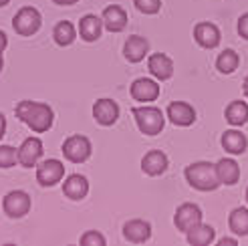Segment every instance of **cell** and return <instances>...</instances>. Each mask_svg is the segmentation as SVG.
<instances>
[{
	"mask_svg": "<svg viewBox=\"0 0 248 246\" xmlns=\"http://www.w3.org/2000/svg\"><path fill=\"white\" fill-rule=\"evenodd\" d=\"M218 244H220V246H226V244H228V246H236L238 240H236V238H226V236H224V238L218 240Z\"/></svg>",
	"mask_w": 248,
	"mask_h": 246,
	"instance_id": "obj_32",
	"label": "cell"
},
{
	"mask_svg": "<svg viewBox=\"0 0 248 246\" xmlns=\"http://www.w3.org/2000/svg\"><path fill=\"white\" fill-rule=\"evenodd\" d=\"M89 192V182H87L83 176L79 174H73L65 180V186H63V194L71 200H81Z\"/></svg>",
	"mask_w": 248,
	"mask_h": 246,
	"instance_id": "obj_23",
	"label": "cell"
},
{
	"mask_svg": "<svg viewBox=\"0 0 248 246\" xmlns=\"http://www.w3.org/2000/svg\"><path fill=\"white\" fill-rule=\"evenodd\" d=\"M186 238H188V242L192 246H206V244H212L216 240V230L210 224L200 222L198 226H194L192 230L186 232Z\"/></svg>",
	"mask_w": 248,
	"mask_h": 246,
	"instance_id": "obj_21",
	"label": "cell"
},
{
	"mask_svg": "<svg viewBox=\"0 0 248 246\" xmlns=\"http://www.w3.org/2000/svg\"><path fill=\"white\" fill-rule=\"evenodd\" d=\"M202 222V210H200V206H196V204H190V202H186L182 204L178 210H176V216H173V224H176V228L180 232H188L192 230L194 226H198Z\"/></svg>",
	"mask_w": 248,
	"mask_h": 246,
	"instance_id": "obj_8",
	"label": "cell"
},
{
	"mask_svg": "<svg viewBox=\"0 0 248 246\" xmlns=\"http://www.w3.org/2000/svg\"><path fill=\"white\" fill-rule=\"evenodd\" d=\"M6 45H8V39H6V34H4L2 31H0V53H4Z\"/></svg>",
	"mask_w": 248,
	"mask_h": 246,
	"instance_id": "obj_33",
	"label": "cell"
},
{
	"mask_svg": "<svg viewBox=\"0 0 248 246\" xmlns=\"http://www.w3.org/2000/svg\"><path fill=\"white\" fill-rule=\"evenodd\" d=\"M238 34L244 41H248V12H244V15L238 18Z\"/></svg>",
	"mask_w": 248,
	"mask_h": 246,
	"instance_id": "obj_31",
	"label": "cell"
},
{
	"mask_svg": "<svg viewBox=\"0 0 248 246\" xmlns=\"http://www.w3.org/2000/svg\"><path fill=\"white\" fill-rule=\"evenodd\" d=\"M147 69L157 81H168L173 75V61L164 53H154L147 59Z\"/></svg>",
	"mask_w": 248,
	"mask_h": 246,
	"instance_id": "obj_13",
	"label": "cell"
},
{
	"mask_svg": "<svg viewBox=\"0 0 248 246\" xmlns=\"http://www.w3.org/2000/svg\"><path fill=\"white\" fill-rule=\"evenodd\" d=\"M123 236L129 242L141 244L145 240H150L152 236V226L145 220H129V222L123 224Z\"/></svg>",
	"mask_w": 248,
	"mask_h": 246,
	"instance_id": "obj_17",
	"label": "cell"
},
{
	"mask_svg": "<svg viewBox=\"0 0 248 246\" xmlns=\"http://www.w3.org/2000/svg\"><path fill=\"white\" fill-rule=\"evenodd\" d=\"M10 2V0H0V8H2V6H6Z\"/></svg>",
	"mask_w": 248,
	"mask_h": 246,
	"instance_id": "obj_37",
	"label": "cell"
},
{
	"mask_svg": "<svg viewBox=\"0 0 248 246\" xmlns=\"http://www.w3.org/2000/svg\"><path fill=\"white\" fill-rule=\"evenodd\" d=\"M224 117L230 125L234 127H240L248 121V103L246 101H232L228 103L226 111H224Z\"/></svg>",
	"mask_w": 248,
	"mask_h": 246,
	"instance_id": "obj_24",
	"label": "cell"
},
{
	"mask_svg": "<svg viewBox=\"0 0 248 246\" xmlns=\"http://www.w3.org/2000/svg\"><path fill=\"white\" fill-rule=\"evenodd\" d=\"M2 65H4L2 63V53H0V71H2Z\"/></svg>",
	"mask_w": 248,
	"mask_h": 246,
	"instance_id": "obj_38",
	"label": "cell"
},
{
	"mask_svg": "<svg viewBox=\"0 0 248 246\" xmlns=\"http://www.w3.org/2000/svg\"><path fill=\"white\" fill-rule=\"evenodd\" d=\"M93 119L99 123V125H113V123L119 119V105L111 99H99L93 105Z\"/></svg>",
	"mask_w": 248,
	"mask_h": 246,
	"instance_id": "obj_12",
	"label": "cell"
},
{
	"mask_svg": "<svg viewBox=\"0 0 248 246\" xmlns=\"http://www.w3.org/2000/svg\"><path fill=\"white\" fill-rule=\"evenodd\" d=\"M186 180L192 188L200 190V192H214L218 186H222L218 174H216V166L210 162H194L186 168L184 171Z\"/></svg>",
	"mask_w": 248,
	"mask_h": 246,
	"instance_id": "obj_2",
	"label": "cell"
},
{
	"mask_svg": "<svg viewBox=\"0 0 248 246\" xmlns=\"http://www.w3.org/2000/svg\"><path fill=\"white\" fill-rule=\"evenodd\" d=\"M65 176V166L59 159H45L36 166V182L45 188H51L59 184Z\"/></svg>",
	"mask_w": 248,
	"mask_h": 246,
	"instance_id": "obj_6",
	"label": "cell"
},
{
	"mask_svg": "<svg viewBox=\"0 0 248 246\" xmlns=\"http://www.w3.org/2000/svg\"><path fill=\"white\" fill-rule=\"evenodd\" d=\"M216 174H218L220 184H224V186H234V184L240 180V166L234 162L232 157H222L216 164Z\"/></svg>",
	"mask_w": 248,
	"mask_h": 246,
	"instance_id": "obj_19",
	"label": "cell"
},
{
	"mask_svg": "<svg viewBox=\"0 0 248 246\" xmlns=\"http://www.w3.org/2000/svg\"><path fill=\"white\" fill-rule=\"evenodd\" d=\"M2 208L10 218H22L31 210V196L22 190H12L4 196Z\"/></svg>",
	"mask_w": 248,
	"mask_h": 246,
	"instance_id": "obj_7",
	"label": "cell"
},
{
	"mask_svg": "<svg viewBox=\"0 0 248 246\" xmlns=\"http://www.w3.org/2000/svg\"><path fill=\"white\" fill-rule=\"evenodd\" d=\"M4 131H6V119H4V115H2V113H0V139H2Z\"/></svg>",
	"mask_w": 248,
	"mask_h": 246,
	"instance_id": "obj_34",
	"label": "cell"
},
{
	"mask_svg": "<svg viewBox=\"0 0 248 246\" xmlns=\"http://www.w3.org/2000/svg\"><path fill=\"white\" fill-rule=\"evenodd\" d=\"M133 4L143 15H157L162 8V0H133Z\"/></svg>",
	"mask_w": 248,
	"mask_h": 246,
	"instance_id": "obj_29",
	"label": "cell"
},
{
	"mask_svg": "<svg viewBox=\"0 0 248 246\" xmlns=\"http://www.w3.org/2000/svg\"><path fill=\"white\" fill-rule=\"evenodd\" d=\"M141 169H143V174L152 176V178L162 176L168 169V155L164 152H159V150L147 152L141 159Z\"/></svg>",
	"mask_w": 248,
	"mask_h": 246,
	"instance_id": "obj_15",
	"label": "cell"
},
{
	"mask_svg": "<svg viewBox=\"0 0 248 246\" xmlns=\"http://www.w3.org/2000/svg\"><path fill=\"white\" fill-rule=\"evenodd\" d=\"M238 65H240V57L236 55V51H232V48L222 51L216 59V69L222 75H232V73L238 69Z\"/></svg>",
	"mask_w": 248,
	"mask_h": 246,
	"instance_id": "obj_26",
	"label": "cell"
},
{
	"mask_svg": "<svg viewBox=\"0 0 248 246\" xmlns=\"http://www.w3.org/2000/svg\"><path fill=\"white\" fill-rule=\"evenodd\" d=\"M131 113H133L135 123H138V127H140L141 133H145V135L162 133L164 123H166L162 109L152 107V105H143V107H133Z\"/></svg>",
	"mask_w": 248,
	"mask_h": 246,
	"instance_id": "obj_3",
	"label": "cell"
},
{
	"mask_svg": "<svg viewBox=\"0 0 248 246\" xmlns=\"http://www.w3.org/2000/svg\"><path fill=\"white\" fill-rule=\"evenodd\" d=\"M246 202H248V188H246Z\"/></svg>",
	"mask_w": 248,
	"mask_h": 246,
	"instance_id": "obj_39",
	"label": "cell"
},
{
	"mask_svg": "<svg viewBox=\"0 0 248 246\" xmlns=\"http://www.w3.org/2000/svg\"><path fill=\"white\" fill-rule=\"evenodd\" d=\"M43 155V141L39 138H29L24 139L22 145L18 147V164L22 168H32L39 164Z\"/></svg>",
	"mask_w": 248,
	"mask_h": 246,
	"instance_id": "obj_10",
	"label": "cell"
},
{
	"mask_svg": "<svg viewBox=\"0 0 248 246\" xmlns=\"http://www.w3.org/2000/svg\"><path fill=\"white\" fill-rule=\"evenodd\" d=\"M63 154L69 162L73 164H83L85 159L91 155V141L85 135H71L63 143Z\"/></svg>",
	"mask_w": 248,
	"mask_h": 246,
	"instance_id": "obj_5",
	"label": "cell"
},
{
	"mask_svg": "<svg viewBox=\"0 0 248 246\" xmlns=\"http://www.w3.org/2000/svg\"><path fill=\"white\" fill-rule=\"evenodd\" d=\"M55 4H61V6H71V4H75L79 2V0H53Z\"/></svg>",
	"mask_w": 248,
	"mask_h": 246,
	"instance_id": "obj_35",
	"label": "cell"
},
{
	"mask_svg": "<svg viewBox=\"0 0 248 246\" xmlns=\"http://www.w3.org/2000/svg\"><path fill=\"white\" fill-rule=\"evenodd\" d=\"M16 117L36 133L48 131L53 127V119H55L53 109L41 101H20L16 105Z\"/></svg>",
	"mask_w": 248,
	"mask_h": 246,
	"instance_id": "obj_1",
	"label": "cell"
},
{
	"mask_svg": "<svg viewBox=\"0 0 248 246\" xmlns=\"http://www.w3.org/2000/svg\"><path fill=\"white\" fill-rule=\"evenodd\" d=\"M75 36H77L75 27H73L69 20L59 22L57 27H55V31H53V39H55V43L61 45V46H69L73 41H75Z\"/></svg>",
	"mask_w": 248,
	"mask_h": 246,
	"instance_id": "obj_27",
	"label": "cell"
},
{
	"mask_svg": "<svg viewBox=\"0 0 248 246\" xmlns=\"http://www.w3.org/2000/svg\"><path fill=\"white\" fill-rule=\"evenodd\" d=\"M194 39L202 48H216L220 45V29L212 22H198L194 27Z\"/></svg>",
	"mask_w": 248,
	"mask_h": 246,
	"instance_id": "obj_11",
	"label": "cell"
},
{
	"mask_svg": "<svg viewBox=\"0 0 248 246\" xmlns=\"http://www.w3.org/2000/svg\"><path fill=\"white\" fill-rule=\"evenodd\" d=\"M81 244L83 246H105V236L99 234L97 230H89L81 236Z\"/></svg>",
	"mask_w": 248,
	"mask_h": 246,
	"instance_id": "obj_30",
	"label": "cell"
},
{
	"mask_svg": "<svg viewBox=\"0 0 248 246\" xmlns=\"http://www.w3.org/2000/svg\"><path fill=\"white\" fill-rule=\"evenodd\" d=\"M222 147L232 154V155H240L246 152V147H248V139H246V135L238 129H228L222 133V139H220Z\"/></svg>",
	"mask_w": 248,
	"mask_h": 246,
	"instance_id": "obj_20",
	"label": "cell"
},
{
	"mask_svg": "<svg viewBox=\"0 0 248 246\" xmlns=\"http://www.w3.org/2000/svg\"><path fill=\"white\" fill-rule=\"evenodd\" d=\"M147 51H150V43L140 34L129 36L125 46H123V55H125V59L129 63H140V61H143Z\"/></svg>",
	"mask_w": 248,
	"mask_h": 246,
	"instance_id": "obj_18",
	"label": "cell"
},
{
	"mask_svg": "<svg viewBox=\"0 0 248 246\" xmlns=\"http://www.w3.org/2000/svg\"><path fill=\"white\" fill-rule=\"evenodd\" d=\"M228 226L236 236H248V208H234L228 218Z\"/></svg>",
	"mask_w": 248,
	"mask_h": 246,
	"instance_id": "obj_25",
	"label": "cell"
},
{
	"mask_svg": "<svg viewBox=\"0 0 248 246\" xmlns=\"http://www.w3.org/2000/svg\"><path fill=\"white\" fill-rule=\"evenodd\" d=\"M131 97L135 101H143V103L155 101L159 97V85L154 79H145V77L138 79L131 85Z\"/></svg>",
	"mask_w": 248,
	"mask_h": 246,
	"instance_id": "obj_14",
	"label": "cell"
},
{
	"mask_svg": "<svg viewBox=\"0 0 248 246\" xmlns=\"http://www.w3.org/2000/svg\"><path fill=\"white\" fill-rule=\"evenodd\" d=\"M242 91H244V97L248 99V75H246V79H244V83H242Z\"/></svg>",
	"mask_w": 248,
	"mask_h": 246,
	"instance_id": "obj_36",
	"label": "cell"
},
{
	"mask_svg": "<svg viewBox=\"0 0 248 246\" xmlns=\"http://www.w3.org/2000/svg\"><path fill=\"white\" fill-rule=\"evenodd\" d=\"M43 24V18H41V12L32 8V6H24L16 12L15 20H12V27H15V31L22 36H31L34 34L36 31L41 29Z\"/></svg>",
	"mask_w": 248,
	"mask_h": 246,
	"instance_id": "obj_4",
	"label": "cell"
},
{
	"mask_svg": "<svg viewBox=\"0 0 248 246\" xmlns=\"http://www.w3.org/2000/svg\"><path fill=\"white\" fill-rule=\"evenodd\" d=\"M168 119L178 127H188L196 121V109L186 101H173L168 105Z\"/></svg>",
	"mask_w": 248,
	"mask_h": 246,
	"instance_id": "obj_9",
	"label": "cell"
},
{
	"mask_svg": "<svg viewBox=\"0 0 248 246\" xmlns=\"http://www.w3.org/2000/svg\"><path fill=\"white\" fill-rule=\"evenodd\" d=\"M101 29H103V20L97 18L95 15H87L81 18L79 22V32H81V39L87 43H93L101 36Z\"/></svg>",
	"mask_w": 248,
	"mask_h": 246,
	"instance_id": "obj_22",
	"label": "cell"
},
{
	"mask_svg": "<svg viewBox=\"0 0 248 246\" xmlns=\"http://www.w3.org/2000/svg\"><path fill=\"white\" fill-rule=\"evenodd\" d=\"M103 27L109 31V32H121L123 29L127 27V12L123 10L121 6L117 4H111L103 10Z\"/></svg>",
	"mask_w": 248,
	"mask_h": 246,
	"instance_id": "obj_16",
	"label": "cell"
},
{
	"mask_svg": "<svg viewBox=\"0 0 248 246\" xmlns=\"http://www.w3.org/2000/svg\"><path fill=\"white\" fill-rule=\"evenodd\" d=\"M18 162V152L12 145H0V168H12Z\"/></svg>",
	"mask_w": 248,
	"mask_h": 246,
	"instance_id": "obj_28",
	"label": "cell"
}]
</instances>
